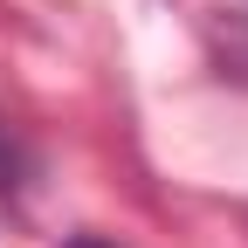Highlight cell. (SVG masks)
I'll return each instance as SVG.
<instances>
[{
  "instance_id": "cell-1",
  "label": "cell",
  "mask_w": 248,
  "mask_h": 248,
  "mask_svg": "<svg viewBox=\"0 0 248 248\" xmlns=\"http://www.w3.org/2000/svg\"><path fill=\"white\" fill-rule=\"evenodd\" d=\"M76 248H104V241H76Z\"/></svg>"
}]
</instances>
